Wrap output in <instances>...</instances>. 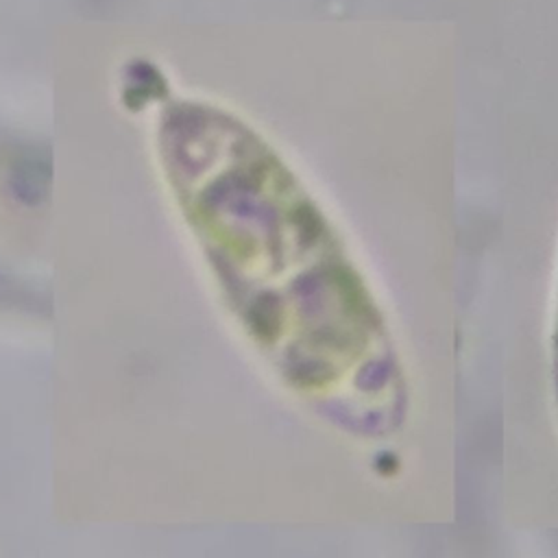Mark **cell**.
I'll return each instance as SVG.
<instances>
[{
	"instance_id": "obj_1",
	"label": "cell",
	"mask_w": 558,
	"mask_h": 558,
	"mask_svg": "<svg viewBox=\"0 0 558 558\" xmlns=\"http://www.w3.org/2000/svg\"><path fill=\"white\" fill-rule=\"evenodd\" d=\"M205 222L246 331L279 381L338 429L395 434L408 388L375 294L303 179L246 122L198 109Z\"/></svg>"
},
{
	"instance_id": "obj_2",
	"label": "cell",
	"mask_w": 558,
	"mask_h": 558,
	"mask_svg": "<svg viewBox=\"0 0 558 558\" xmlns=\"http://www.w3.org/2000/svg\"><path fill=\"white\" fill-rule=\"evenodd\" d=\"M551 368H554V386L558 401V294H556V312H554V329H551Z\"/></svg>"
}]
</instances>
